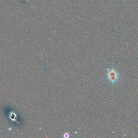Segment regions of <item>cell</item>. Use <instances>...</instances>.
Instances as JSON below:
<instances>
[{
  "label": "cell",
  "mask_w": 138,
  "mask_h": 138,
  "mask_svg": "<svg viewBox=\"0 0 138 138\" xmlns=\"http://www.w3.org/2000/svg\"><path fill=\"white\" fill-rule=\"evenodd\" d=\"M106 77L108 81L111 84H117L120 79V75L117 69L114 67H111L106 69Z\"/></svg>",
  "instance_id": "1"
}]
</instances>
